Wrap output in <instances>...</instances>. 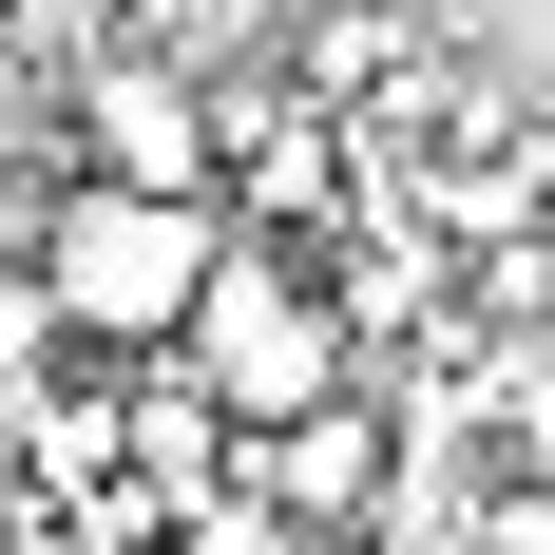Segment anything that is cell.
Returning <instances> with one entry per match:
<instances>
[{
  "mask_svg": "<svg viewBox=\"0 0 555 555\" xmlns=\"http://www.w3.org/2000/svg\"><path fill=\"white\" fill-rule=\"evenodd\" d=\"M172 384L211 402L230 441H269V422L345 402L364 364H345V287H326V249H287V230H230V249H211V287H192V326H172Z\"/></svg>",
  "mask_w": 555,
  "mask_h": 555,
  "instance_id": "1",
  "label": "cell"
},
{
  "mask_svg": "<svg viewBox=\"0 0 555 555\" xmlns=\"http://www.w3.org/2000/svg\"><path fill=\"white\" fill-rule=\"evenodd\" d=\"M211 249H230V211L57 192V230H39V326H77V345H172V326H192V287H211Z\"/></svg>",
  "mask_w": 555,
  "mask_h": 555,
  "instance_id": "2",
  "label": "cell"
},
{
  "mask_svg": "<svg viewBox=\"0 0 555 555\" xmlns=\"http://www.w3.org/2000/svg\"><path fill=\"white\" fill-rule=\"evenodd\" d=\"M77 192H154V211H211V77L172 39H96L77 57Z\"/></svg>",
  "mask_w": 555,
  "mask_h": 555,
  "instance_id": "3",
  "label": "cell"
},
{
  "mask_svg": "<svg viewBox=\"0 0 555 555\" xmlns=\"http://www.w3.org/2000/svg\"><path fill=\"white\" fill-rule=\"evenodd\" d=\"M384 460H402V422H384V384H345V402H307V422H269L230 499H249V517H269L287 555H307V537H364V499H384Z\"/></svg>",
  "mask_w": 555,
  "mask_h": 555,
  "instance_id": "4",
  "label": "cell"
},
{
  "mask_svg": "<svg viewBox=\"0 0 555 555\" xmlns=\"http://www.w3.org/2000/svg\"><path fill=\"white\" fill-rule=\"evenodd\" d=\"M402 77H422V20H402V0H326V20H287V77H269V96L364 115V96H402Z\"/></svg>",
  "mask_w": 555,
  "mask_h": 555,
  "instance_id": "5",
  "label": "cell"
},
{
  "mask_svg": "<svg viewBox=\"0 0 555 555\" xmlns=\"http://www.w3.org/2000/svg\"><path fill=\"white\" fill-rule=\"evenodd\" d=\"M479 402H499V441H517V460H537V479H555V345H517V364H499V384H479Z\"/></svg>",
  "mask_w": 555,
  "mask_h": 555,
  "instance_id": "6",
  "label": "cell"
},
{
  "mask_svg": "<svg viewBox=\"0 0 555 555\" xmlns=\"http://www.w3.org/2000/svg\"><path fill=\"white\" fill-rule=\"evenodd\" d=\"M172 555H287V537H269L249 499H192V517H172Z\"/></svg>",
  "mask_w": 555,
  "mask_h": 555,
  "instance_id": "7",
  "label": "cell"
},
{
  "mask_svg": "<svg viewBox=\"0 0 555 555\" xmlns=\"http://www.w3.org/2000/svg\"><path fill=\"white\" fill-rule=\"evenodd\" d=\"M249 20H326V0H249Z\"/></svg>",
  "mask_w": 555,
  "mask_h": 555,
  "instance_id": "8",
  "label": "cell"
},
{
  "mask_svg": "<svg viewBox=\"0 0 555 555\" xmlns=\"http://www.w3.org/2000/svg\"><path fill=\"white\" fill-rule=\"evenodd\" d=\"M20 555H77V537H20Z\"/></svg>",
  "mask_w": 555,
  "mask_h": 555,
  "instance_id": "9",
  "label": "cell"
},
{
  "mask_svg": "<svg viewBox=\"0 0 555 555\" xmlns=\"http://www.w3.org/2000/svg\"><path fill=\"white\" fill-rule=\"evenodd\" d=\"M0 555H20V537H0Z\"/></svg>",
  "mask_w": 555,
  "mask_h": 555,
  "instance_id": "10",
  "label": "cell"
}]
</instances>
